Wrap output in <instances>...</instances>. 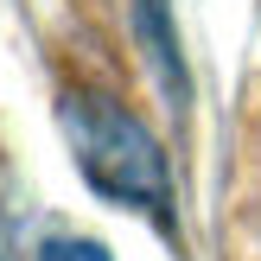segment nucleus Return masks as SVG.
I'll return each instance as SVG.
<instances>
[{
	"label": "nucleus",
	"instance_id": "obj_2",
	"mask_svg": "<svg viewBox=\"0 0 261 261\" xmlns=\"http://www.w3.org/2000/svg\"><path fill=\"white\" fill-rule=\"evenodd\" d=\"M38 261H115L102 242H89V236H51L45 249H38Z\"/></svg>",
	"mask_w": 261,
	"mask_h": 261
},
{
	"label": "nucleus",
	"instance_id": "obj_1",
	"mask_svg": "<svg viewBox=\"0 0 261 261\" xmlns=\"http://www.w3.org/2000/svg\"><path fill=\"white\" fill-rule=\"evenodd\" d=\"M58 121H64V140H70L83 178L102 191V198L134 204V211H166V185H172L166 153L115 96L76 89V96L58 102Z\"/></svg>",
	"mask_w": 261,
	"mask_h": 261
}]
</instances>
